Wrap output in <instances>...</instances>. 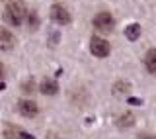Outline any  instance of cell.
<instances>
[{"label": "cell", "mask_w": 156, "mask_h": 139, "mask_svg": "<svg viewBox=\"0 0 156 139\" xmlns=\"http://www.w3.org/2000/svg\"><path fill=\"white\" fill-rule=\"evenodd\" d=\"M27 8L22 0H10L6 4V10H4V20L10 24V26H22L23 20L27 18Z\"/></svg>", "instance_id": "6da1fadb"}, {"label": "cell", "mask_w": 156, "mask_h": 139, "mask_svg": "<svg viewBox=\"0 0 156 139\" xmlns=\"http://www.w3.org/2000/svg\"><path fill=\"white\" fill-rule=\"evenodd\" d=\"M113 26H115V20H113V16H111L109 12L96 14V18H94V28L96 29L107 33V32H111V29H113Z\"/></svg>", "instance_id": "7a4b0ae2"}, {"label": "cell", "mask_w": 156, "mask_h": 139, "mask_svg": "<svg viewBox=\"0 0 156 139\" xmlns=\"http://www.w3.org/2000/svg\"><path fill=\"white\" fill-rule=\"evenodd\" d=\"M51 20L57 22L58 26H66V24H70V12L62 4H53L51 6Z\"/></svg>", "instance_id": "3957f363"}, {"label": "cell", "mask_w": 156, "mask_h": 139, "mask_svg": "<svg viewBox=\"0 0 156 139\" xmlns=\"http://www.w3.org/2000/svg\"><path fill=\"white\" fill-rule=\"evenodd\" d=\"M90 51H92V55H96V57H107L109 55V43L101 37H92Z\"/></svg>", "instance_id": "277c9868"}, {"label": "cell", "mask_w": 156, "mask_h": 139, "mask_svg": "<svg viewBox=\"0 0 156 139\" xmlns=\"http://www.w3.org/2000/svg\"><path fill=\"white\" fill-rule=\"evenodd\" d=\"M18 112L22 114L23 118H35L39 108H37V104L33 100H20L18 102Z\"/></svg>", "instance_id": "5b68a950"}, {"label": "cell", "mask_w": 156, "mask_h": 139, "mask_svg": "<svg viewBox=\"0 0 156 139\" xmlns=\"http://www.w3.org/2000/svg\"><path fill=\"white\" fill-rule=\"evenodd\" d=\"M14 45H16V37H14V33L8 32V29H2V28H0V49L10 51Z\"/></svg>", "instance_id": "8992f818"}, {"label": "cell", "mask_w": 156, "mask_h": 139, "mask_svg": "<svg viewBox=\"0 0 156 139\" xmlns=\"http://www.w3.org/2000/svg\"><path fill=\"white\" fill-rule=\"evenodd\" d=\"M41 92L43 94H49V96H53V94L58 92V84L55 81H51V78H45V81L41 82Z\"/></svg>", "instance_id": "52a82bcc"}, {"label": "cell", "mask_w": 156, "mask_h": 139, "mask_svg": "<svg viewBox=\"0 0 156 139\" xmlns=\"http://www.w3.org/2000/svg\"><path fill=\"white\" fill-rule=\"evenodd\" d=\"M125 37L129 39V41L139 39L140 37V26H139V24H129V26L125 28Z\"/></svg>", "instance_id": "ba28073f"}, {"label": "cell", "mask_w": 156, "mask_h": 139, "mask_svg": "<svg viewBox=\"0 0 156 139\" xmlns=\"http://www.w3.org/2000/svg\"><path fill=\"white\" fill-rule=\"evenodd\" d=\"M144 67L148 73H156V49H150L144 57Z\"/></svg>", "instance_id": "9c48e42d"}, {"label": "cell", "mask_w": 156, "mask_h": 139, "mask_svg": "<svg viewBox=\"0 0 156 139\" xmlns=\"http://www.w3.org/2000/svg\"><path fill=\"white\" fill-rule=\"evenodd\" d=\"M133 123H135V116L131 112H125L123 116L117 118V126H119V127H131Z\"/></svg>", "instance_id": "30bf717a"}, {"label": "cell", "mask_w": 156, "mask_h": 139, "mask_svg": "<svg viewBox=\"0 0 156 139\" xmlns=\"http://www.w3.org/2000/svg\"><path fill=\"white\" fill-rule=\"evenodd\" d=\"M129 90H131V84L125 82V81L117 82L115 86H113V92H115V94H123V92H129Z\"/></svg>", "instance_id": "8fae6325"}, {"label": "cell", "mask_w": 156, "mask_h": 139, "mask_svg": "<svg viewBox=\"0 0 156 139\" xmlns=\"http://www.w3.org/2000/svg\"><path fill=\"white\" fill-rule=\"evenodd\" d=\"M27 24H29V28H31V29H37L39 28V18H37L35 12H29L27 14Z\"/></svg>", "instance_id": "7c38bea8"}, {"label": "cell", "mask_w": 156, "mask_h": 139, "mask_svg": "<svg viewBox=\"0 0 156 139\" xmlns=\"http://www.w3.org/2000/svg\"><path fill=\"white\" fill-rule=\"evenodd\" d=\"M6 139H20V130H14V127H8L6 133H4Z\"/></svg>", "instance_id": "4fadbf2b"}, {"label": "cell", "mask_w": 156, "mask_h": 139, "mask_svg": "<svg viewBox=\"0 0 156 139\" xmlns=\"http://www.w3.org/2000/svg\"><path fill=\"white\" fill-rule=\"evenodd\" d=\"M33 88H35V82H33V78H29V81L23 82V92H26V94L33 92Z\"/></svg>", "instance_id": "5bb4252c"}, {"label": "cell", "mask_w": 156, "mask_h": 139, "mask_svg": "<svg viewBox=\"0 0 156 139\" xmlns=\"http://www.w3.org/2000/svg\"><path fill=\"white\" fill-rule=\"evenodd\" d=\"M129 104H133V106H140L143 100H140V98H129Z\"/></svg>", "instance_id": "9a60e30c"}, {"label": "cell", "mask_w": 156, "mask_h": 139, "mask_svg": "<svg viewBox=\"0 0 156 139\" xmlns=\"http://www.w3.org/2000/svg\"><path fill=\"white\" fill-rule=\"evenodd\" d=\"M20 139H35L33 135H29V133H26V131H22L20 130Z\"/></svg>", "instance_id": "2e32d148"}, {"label": "cell", "mask_w": 156, "mask_h": 139, "mask_svg": "<svg viewBox=\"0 0 156 139\" xmlns=\"http://www.w3.org/2000/svg\"><path fill=\"white\" fill-rule=\"evenodd\" d=\"M140 139H156V137H154V135H143Z\"/></svg>", "instance_id": "e0dca14e"}, {"label": "cell", "mask_w": 156, "mask_h": 139, "mask_svg": "<svg viewBox=\"0 0 156 139\" xmlns=\"http://www.w3.org/2000/svg\"><path fill=\"white\" fill-rule=\"evenodd\" d=\"M4 88H6V84H4L2 81H0V90H4Z\"/></svg>", "instance_id": "ac0fdd59"}, {"label": "cell", "mask_w": 156, "mask_h": 139, "mask_svg": "<svg viewBox=\"0 0 156 139\" xmlns=\"http://www.w3.org/2000/svg\"><path fill=\"white\" fill-rule=\"evenodd\" d=\"M2 74H4V67L0 65V78H2Z\"/></svg>", "instance_id": "d6986e66"}]
</instances>
